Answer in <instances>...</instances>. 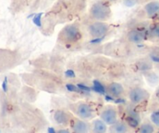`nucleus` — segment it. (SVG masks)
Returning a JSON list of instances; mask_svg holds the SVG:
<instances>
[{
    "instance_id": "nucleus-25",
    "label": "nucleus",
    "mask_w": 159,
    "mask_h": 133,
    "mask_svg": "<svg viewBox=\"0 0 159 133\" xmlns=\"http://www.w3.org/2000/svg\"><path fill=\"white\" fill-rule=\"evenodd\" d=\"M7 83H8V79H7V77H5V79H4L3 82H2V90H3L4 92H7Z\"/></svg>"
},
{
    "instance_id": "nucleus-7",
    "label": "nucleus",
    "mask_w": 159,
    "mask_h": 133,
    "mask_svg": "<svg viewBox=\"0 0 159 133\" xmlns=\"http://www.w3.org/2000/svg\"><path fill=\"white\" fill-rule=\"evenodd\" d=\"M62 33V38L69 42H76L81 38V33L80 30L73 25L66 27Z\"/></svg>"
},
{
    "instance_id": "nucleus-18",
    "label": "nucleus",
    "mask_w": 159,
    "mask_h": 133,
    "mask_svg": "<svg viewBox=\"0 0 159 133\" xmlns=\"http://www.w3.org/2000/svg\"><path fill=\"white\" fill-rule=\"evenodd\" d=\"M43 15V13H39L37 14L34 15L33 17V23L38 27H41L42 26V16Z\"/></svg>"
},
{
    "instance_id": "nucleus-31",
    "label": "nucleus",
    "mask_w": 159,
    "mask_h": 133,
    "mask_svg": "<svg viewBox=\"0 0 159 133\" xmlns=\"http://www.w3.org/2000/svg\"><path fill=\"white\" fill-rule=\"evenodd\" d=\"M110 1H116V0H110Z\"/></svg>"
},
{
    "instance_id": "nucleus-10",
    "label": "nucleus",
    "mask_w": 159,
    "mask_h": 133,
    "mask_svg": "<svg viewBox=\"0 0 159 133\" xmlns=\"http://www.w3.org/2000/svg\"><path fill=\"white\" fill-rule=\"evenodd\" d=\"M108 93L110 96L115 98H120L124 93V87L119 82H111L108 86Z\"/></svg>"
},
{
    "instance_id": "nucleus-17",
    "label": "nucleus",
    "mask_w": 159,
    "mask_h": 133,
    "mask_svg": "<svg viewBox=\"0 0 159 133\" xmlns=\"http://www.w3.org/2000/svg\"><path fill=\"white\" fill-rule=\"evenodd\" d=\"M93 85H94L93 86V89L95 91H97V92L100 93V94H105L106 93V89H105V87L98 80H94L93 82Z\"/></svg>"
},
{
    "instance_id": "nucleus-15",
    "label": "nucleus",
    "mask_w": 159,
    "mask_h": 133,
    "mask_svg": "<svg viewBox=\"0 0 159 133\" xmlns=\"http://www.w3.org/2000/svg\"><path fill=\"white\" fill-rule=\"evenodd\" d=\"M156 127L153 125L151 121H146V122H141L138 126L137 133H156Z\"/></svg>"
},
{
    "instance_id": "nucleus-5",
    "label": "nucleus",
    "mask_w": 159,
    "mask_h": 133,
    "mask_svg": "<svg viewBox=\"0 0 159 133\" xmlns=\"http://www.w3.org/2000/svg\"><path fill=\"white\" fill-rule=\"evenodd\" d=\"M140 112L134 107V105L128 107L126 110V117L125 122L133 129H137L141 123Z\"/></svg>"
},
{
    "instance_id": "nucleus-20",
    "label": "nucleus",
    "mask_w": 159,
    "mask_h": 133,
    "mask_svg": "<svg viewBox=\"0 0 159 133\" xmlns=\"http://www.w3.org/2000/svg\"><path fill=\"white\" fill-rule=\"evenodd\" d=\"M151 68V65H150V63H148V62H142L141 64H140L139 65V69L140 71H147L149 69Z\"/></svg>"
},
{
    "instance_id": "nucleus-26",
    "label": "nucleus",
    "mask_w": 159,
    "mask_h": 133,
    "mask_svg": "<svg viewBox=\"0 0 159 133\" xmlns=\"http://www.w3.org/2000/svg\"><path fill=\"white\" fill-rule=\"evenodd\" d=\"M66 88L68 89L69 91H77L78 87L76 86L72 85V84H67Z\"/></svg>"
},
{
    "instance_id": "nucleus-23",
    "label": "nucleus",
    "mask_w": 159,
    "mask_h": 133,
    "mask_svg": "<svg viewBox=\"0 0 159 133\" xmlns=\"http://www.w3.org/2000/svg\"><path fill=\"white\" fill-rule=\"evenodd\" d=\"M65 76L68 78H74L76 76V74L73 70L68 69L65 72Z\"/></svg>"
},
{
    "instance_id": "nucleus-3",
    "label": "nucleus",
    "mask_w": 159,
    "mask_h": 133,
    "mask_svg": "<svg viewBox=\"0 0 159 133\" xmlns=\"http://www.w3.org/2000/svg\"><path fill=\"white\" fill-rule=\"evenodd\" d=\"M75 114L79 118L88 121L92 119L95 115L94 108L86 102H80L74 108Z\"/></svg>"
},
{
    "instance_id": "nucleus-16",
    "label": "nucleus",
    "mask_w": 159,
    "mask_h": 133,
    "mask_svg": "<svg viewBox=\"0 0 159 133\" xmlns=\"http://www.w3.org/2000/svg\"><path fill=\"white\" fill-rule=\"evenodd\" d=\"M150 121L154 125L156 128H159V108H157L150 114Z\"/></svg>"
},
{
    "instance_id": "nucleus-11",
    "label": "nucleus",
    "mask_w": 159,
    "mask_h": 133,
    "mask_svg": "<svg viewBox=\"0 0 159 133\" xmlns=\"http://www.w3.org/2000/svg\"><path fill=\"white\" fill-rule=\"evenodd\" d=\"M71 119L70 114L63 110H57L54 113V120L60 125H67L70 124Z\"/></svg>"
},
{
    "instance_id": "nucleus-28",
    "label": "nucleus",
    "mask_w": 159,
    "mask_h": 133,
    "mask_svg": "<svg viewBox=\"0 0 159 133\" xmlns=\"http://www.w3.org/2000/svg\"><path fill=\"white\" fill-rule=\"evenodd\" d=\"M155 97H156V99H157V101L159 102V88L157 89V91H156V93H155Z\"/></svg>"
},
{
    "instance_id": "nucleus-14",
    "label": "nucleus",
    "mask_w": 159,
    "mask_h": 133,
    "mask_svg": "<svg viewBox=\"0 0 159 133\" xmlns=\"http://www.w3.org/2000/svg\"><path fill=\"white\" fill-rule=\"evenodd\" d=\"M111 127L112 133H129V129L131 128L125 121L119 120Z\"/></svg>"
},
{
    "instance_id": "nucleus-30",
    "label": "nucleus",
    "mask_w": 159,
    "mask_h": 133,
    "mask_svg": "<svg viewBox=\"0 0 159 133\" xmlns=\"http://www.w3.org/2000/svg\"><path fill=\"white\" fill-rule=\"evenodd\" d=\"M157 17H158V20H159V13H158V15H157Z\"/></svg>"
},
{
    "instance_id": "nucleus-29",
    "label": "nucleus",
    "mask_w": 159,
    "mask_h": 133,
    "mask_svg": "<svg viewBox=\"0 0 159 133\" xmlns=\"http://www.w3.org/2000/svg\"><path fill=\"white\" fill-rule=\"evenodd\" d=\"M156 133H159V128H157V131H156Z\"/></svg>"
},
{
    "instance_id": "nucleus-6",
    "label": "nucleus",
    "mask_w": 159,
    "mask_h": 133,
    "mask_svg": "<svg viewBox=\"0 0 159 133\" xmlns=\"http://www.w3.org/2000/svg\"><path fill=\"white\" fill-rule=\"evenodd\" d=\"M108 31V25L104 22L98 21L93 23L89 26V33L93 38H102L105 37Z\"/></svg>"
},
{
    "instance_id": "nucleus-21",
    "label": "nucleus",
    "mask_w": 159,
    "mask_h": 133,
    "mask_svg": "<svg viewBox=\"0 0 159 133\" xmlns=\"http://www.w3.org/2000/svg\"><path fill=\"white\" fill-rule=\"evenodd\" d=\"M125 5L128 7H132L138 2V0H124L123 1Z\"/></svg>"
},
{
    "instance_id": "nucleus-2",
    "label": "nucleus",
    "mask_w": 159,
    "mask_h": 133,
    "mask_svg": "<svg viewBox=\"0 0 159 133\" xmlns=\"http://www.w3.org/2000/svg\"><path fill=\"white\" fill-rule=\"evenodd\" d=\"M128 96L133 105L137 106L147 101L149 99L150 94L142 87H134L129 91Z\"/></svg>"
},
{
    "instance_id": "nucleus-13",
    "label": "nucleus",
    "mask_w": 159,
    "mask_h": 133,
    "mask_svg": "<svg viewBox=\"0 0 159 133\" xmlns=\"http://www.w3.org/2000/svg\"><path fill=\"white\" fill-rule=\"evenodd\" d=\"M146 38V33L142 30H133L128 33L127 38L129 41L135 44L142 42Z\"/></svg>"
},
{
    "instance_id": "nucleus-9",
    "label": "nucleus",
    "mask_w": 159,
    "mask_h": 133,
    "mask_svg": "<svg viewBox=\"0 0 159 133\" xmlns=\"http://www.w3.org/2000/svg\"><path fill=\"white\" fill-rule=\"evenodd\" d=\"M108 125L101 118L94 119L90 124V133H107Z\"/></svg>"
},
{
    "instance_id": "nucleus-1",
    "label": "nucleus",
    "mask_w": 159,
    "mask_h": 133,
    "mask_svg": "<svg viewBox=\"0 0 159 133\" xmlns=\"http://www.w3.org/2000/svg\"><path fill=\"white\" fill-rule=\"evenodd\" d=\"M91 16L98 21L106 20L111 16V10L108 6L102 2H98L91 7Z\"/></svg>"
},
{
    "instance_id": "nucleus-19",
    "label": "nucleus",
    "mask_w": 159,
    "mask_h": 133,
    "mask_svg": "<svg viewBox=\"0 0 159 133\" xmlns=\"http://www.w3.org/2000/svg\"><path fill=\"white\" fill-rule=\"evenodd\" d=\"M151 36L154 39L159 40V24H156L153 27L151 30Z\"/></svg>"
},
{
    "instance_id": "nucleus-22",
    "label": "nucleus",
    "mask_w": 159,
    "mask_h": 133,
    "mask_svg": "<svg viewBox=\"0 0 159 133\" xmlns=\"http://www.w3.org/2000/svg\"><path fill=\"white\" fill-rule=\"evenodd\" d=\"M104 39V37L102 38H94L92 40L90 41V44H99V43L102 42Z\"/></svg>"
},
{
    "instance_id": "nucleus-8",
    "label": "nucleus",
    "mask_w": 159,
    "mask_h": 133,
    "mask_svg": "<svg viewBox=\"0 0 159 133\" xmlns=\"http://www.w3.org/2000/svg\"><path fill=\"white\" fill-rule=\"evenodd\" d=\"M70 125L72 133H90V125L83 119L72 118Z\"/></svg>"
},
{
    "instance_id": "nucleus-12",
    "label": "nucleus",
    "mask_w": 159,
    "mask_h": 133,
    "mask_svg": "<svg viewBox=\"0 0 159 133\" xmlns=\"http://www.w3.org/2000/svg\"><path fill=\"white\" fill-rule=\"evenodd\" d=\"M145 13L148 17H154L157 16L159 13V2L158 1H151L148 2L144 7Z\"/></svg>"
},
{
    "instance_id": "nucleus-32",
    "label": "nucleus",
    "mask_w": 159,
    "mask_h": 133,
    "mask_svg": "<svg viewBox=\"0 0 159 133\" xmlns=\"http://www.w3.org/2000/svg\"><path fill=\"white\" fill-rule=\"evenodd\" d=\"M111 133H112V132H111Z\"/></svg>"
},
{
    "instance_id": "nucleus-27",
    "label": "nucleus",
    "mask_w": 159,
    "mask_h": 133,
    "mask_svg": "<svg viewBox=\"0 0 159 133\" xmlns=\"http://www.w3.org/2000/svg\"><path fill=\"white\" fill-rule=\"evenodd\" d=\"M56 133H72V131H70L69 129H66V128H62V129L58 130Z\"/></svg>"
},
{
    "instance_id": "nucleus-4",
    "label": "nucleus",
    "mask_w": 159,
    "mask_h": 133,
    "mask_svg": "<svg viewBox=\"0 0 159 133\" xmlns=\"http://www.w3.org/2000/svg\"><path fill=\"white\" fill-rule=\"evenodd\" d=\"M100 118L107 125L111 126L119 121V113L117 109L112 105L105 107L100 113Z\"/></svg>"
},
{
    "instance_id": "nucleus-24",
    "label": "nucleus",
    "mask_w": 159,
    "mask_h": 133,
    "mask_svg": "<svg viewBox=\"0 0 159 133\" xmlns=\"http://www.w3.org/2000/svg\"><path fill=\"white\" fill-rule=\"evenodd\" d=\"M77 87L79 90L80 89V90H83V91H88V92H89V91H91V88H90L89 86H88L84 85V84H82V83L78 84Z\"/></svg>"
}]
</instances>
